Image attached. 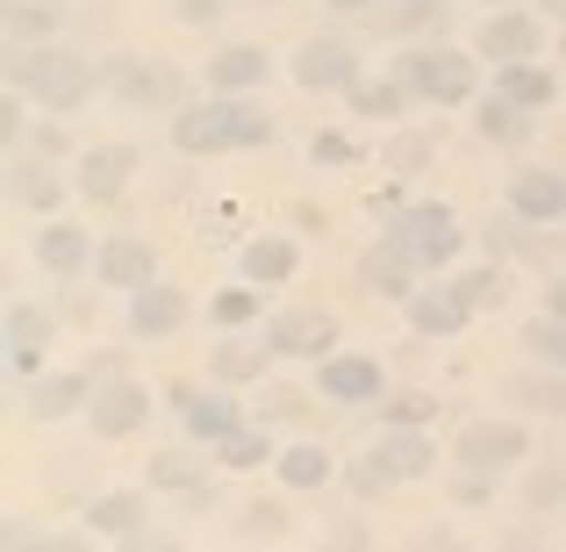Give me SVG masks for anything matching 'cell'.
Returning a JSON list of instances; mask_svg holds the SVG:
<instances>
[{
    "mask_svg": "<svg viewBox=\"0 0 566 552\" xmlns=\"http://www.w3.org/2000/svg\"><path fill=\"white\" fill-rule=\"evenodd\" d=\"M172 137H180V152H222V144H259V137H265V115L230 108V101H208V108H187L180 123H172Z\"/></svg>",
    "mask_w": 566,
    "mask_h": 552,
    "instance_id": "obj_1",
    "label": "cell"
},
{
    "mask_svg": "<svg viewBox=\"0 0 566 552\" xmlns=\"http://www.w3.org/2000/svg\"><path fill=\"white\" fill-rule=\"evenodd\" d=\"M14 80H29V94L51 101V108H80V101L94 94V65H86V58H57V51L14 58Z\"/></svg>",
    "mask_w": 566,
    "mask_h": 552,
    "instance_id": "obj_2",
    "label": "cell"
},
{
    "mask_svg": "<svg viewBox=\"0 0 566 552\" xmlns=\"http://www.w3.org/2000/svg\"><path fill=\"white\" fill-rule=\"evenodd\" d=\"M387 237H395L416 265H444L459 251V222H452V208H438V201H430V208H409V216H401Z\"/></svg>",
    "mask_w": 566,
    "mask_h": 552,
    "instance_id": "obj_3",
    "label": "cell"
},
{
    "mask_svg": "<svg viewBox=\"0 0 566 552\" xmlns=\"http://www.w3.org/2000/svg\"><path fill=\"white\" fill-rule=\"evenodd\" d=\"M409 80L423 86L430 101H467V94H473V65H467V58H452V51H423V58H409Z\"/></svg>",
    "mask_w": 566,
    "mask_h": 552,
    "instance_id": "obj_4",
    "label": "cell"
},
{
    "mask_svg": "<svg viewBox=\"0 0 566 552\" xmlns=\"http://www.w3.org/2000/svg\"><path fill=\"white\" fill-rule=\"evenodd\" d=\"M459 459L481 467V473H495V467H510V459H524V430L516 424H473L467 438H459Z\"/></svg>",
    "mask_w": 566,
    "mask_h": 552,
    "instance_id": "obj_5",
    "label": "cell"
},
{
    "mask_svg": "<svg viewBox=\"0 0 566 552\" xmlns=\"http://www.w3.org/2000/svg\"><path fill=\"white\" fill-rule=\"evenodd\" d=\"M337 337V323L323 316V309H294V316H273V337L265 345L273 352H323Z\"/></svg>",
    "mask_w": 566,
    "mask_h": 552,
    "instance_id": "obj_6",
    "label": "cell"
},
{
    "mask_svg": "<svg viewBox=\"0 0 566 552\" xmlns=\"http://www.w3.org/2000/svg\"><path fill=\"white\" fill-rule=\"evenodd\" d=\"M510 201H516V216L545 222V216H559V208H566V180H559V173H516Z\"/></svg>",
    "mask_w": 566,
    "mask_h": 552,
    "instance_id": "obj_7",
    "label": "cell"
},
{
    "mask_svg": "<svg viewBox=\"0 0 566 552\" xmlns=\"http://www.w3.org/2000/svg\"><path fill=\"white\" fill-rule=\"evenodd\" d=\"M323 395L331 402H374L380 395V366L374 360H323Z\"/></svg>",
    "mask_w": 566,
    "mask_h": 552,
    "instance_id": "obj_8",
    "label": "cell"
},
{
    "mask_svg": "<svg viewBox=\"0 0 566 552\" xmlns=\"http://www.w3.org/2000/svg\"><path fill=\"white\" fill-rule=\"evenodd\" d=\"M481 43L502 58V65H524V58L538 51V22H531V14H495V22L481 29Z\"/></svg>",
    "mask_w": 566,
    "mask_h": 552,
    "instance_id": "obj_9",
    "label": "cell"
},
{
    "mask_svg": "<svg viewBox=\"0 0 566 552\" xmlns=\"http://www.w3.org/2000/svg\"><path fill=\"white\" fill-rule=\"evenodd\" d=\"M294 80L302 86H352V51L345 43H308V51L294 58Z\"/></svg>",
    "mask_w": 566,
    "mask_h": 552,
    "instance_id": "obj_10",
    "label": "cell"
},
{
    "mask_svg": "<svg viewBox=\"0 0 566 552\" xmlns=\"http://www.w3.org/2000/svg\"><path fill=\"white\" fill-rule=\"evenodd\" d=\"M409 265H416V259L395 244V237H387L380 251H366V259H359V280H366L374 294H409Z\"/></svg>",
    "mask_w": 566,
    "mask_h": 552,
    "instance_id": "obj_11",
    "label": "cell"
},
{
    "mask_svg": "<svg viewBox=\"0 0 566 552\" xmlns=\"http://www.w3.org/2000/svg\"><path fill=\"white\" fill-rule=\"evenodd\" d=\"M467 309H473V294L444 288V294H416V302H409V316H416V331L444 337V331H459V323H467Z\"/></svg>",
    "mask_w": 566,
    "mask_h": 552,
    "instance_id": "obj_12",
    "label": "cell"
},
{
    "mask_svg": "<svg viewBox=\"0 0 566 552\" xmlns=\"http://www.w3.org/2000/svg\"><path fill=\"white\" fill-rule=\"evenodd\" d=\"M137 424H144V387H108V395L94 402V430L101 438H129Z\"/></svg>",
    "mask_w": 566,
    "mask_h": 552,
    "instance_id": "obj_13",
    "label": "cell"
},
{
    "mask_svg": "<svg viewBox=\"0 0 566 552\" xmlns=\"http://www.w3.org/2000/svg\"><path fill=\"white\" fill-rule=\"evenodd\" d=\"M101 280H108V288H151V251H144L137 237L108 244L101 251Z\"/></svg>",
    "mask_w": 566,
    "mask_h": 552,
    "instance_id": "obj_14",
    "label": "cell"
},
{
    "mask_svg": "<svg viewBox=\"0 0 566 552\" xmlns=\"http://www.w3.org/2000/svg\"><path fill=\"white\" fill-rule=\"evenodd\" d=\"M180 416L193 438H230L237 430V402H222V395H180Z\"/></svg>",
    "mask_w": 566,
    "mask_h": 552,
    "instance_id": "obj_15",
    "label": "cell"
},
{
    "mask_svg": "<svg viewBox=\"0 0 566 552\" xmlns=\"http://www.w3.org/2000/svg\"><path fill=\"white\" fill-rule=\"evenodd\" d=\"M208 80H216V86H259V80H265V51H251V43H237V51L208 58Z\"/></svg>",
    "mask_w": 566,
    "mask_h": 552,
    "instance_id": "obj_16",
    "label": "cell"
},
{
    "mask_svg": "<svg viewBox=\"0 0 566 552\" xmlns=\"http://www.w3.org/2000/svg\"><path fill=\"white\" fill-rule=\"evenodd\" d=\"M187 316V302L172 288H137V331L144 337H158V331H172V323Z\"/></svg>",
    "mask_w": 566,
    "mask_h": 552,
    "instance_id": "obj_17",
    "label": "cell"
},
{
    "mask_svg": "<svg viewBox=\"0 0 566 552\" xmlns=\"http://www.w3.org/2000/svg\"><path fill=\"white\" fill-rule=\"evenodd\" d=\"M36 259L51 265V273H80V265H86V237L57 222V230H43V237H36Z\"/></svg>",
    "mask_w": 566,
    "mask_h": 552,
    "instance_id": "obj_18",
    "label": "cell"
},
{
    "mask_svg": "<svg viewBox=\"0 0 566 552\" xmlns=\"http://www.w3.org/2000/svg\"><path fill=\"white\" fill-rule=\"evenodd\" d=\"M423 467H430V445L409 438V430H395V438L380 445V473H395V481H416Z\"/></svg>",
    "mask_w": 566,
    "mask_h": 552,
    "instance_id": "obj_19",
    "label": "cell"
},
{
    "mask_svg": "<svg viewBox=\"0 0 566 552\" xmlns=\"http://www.w3.org/2000/svg\"><path fill=\"white\" fill-rule=\"evenodd\" d=\"M123 173H129V152H86V173H80V187L94 194V201H108V194L123 187Z\"/></svg>",
    "mask_w": 566,
    "mask_h": 552,
    "instance_id": "obj_20",
    "label": "cell"
},
{
    "mask_svg": "<svg viewBox=\"0 0 566 552\" xmlns=\"http://www.w3.org/2000/svg\"><path fill=\"white\" fill-rule=\"evenodd\" d=\"M244 273H251V280H287V273H294V244H280V237H259V244L244 251Z\"/></svg>",
    "mask_w": 566,
    "mask_h": 552,
    "instance_id": "obj_21",
    "label": "cell"
},
{
    "mask_svg": "<svg viewBox=\"0 0 566 552\" xmlns=\"http://www.w3.org/2000/svg\"><path fill=\"white\" fill-rule=\"evenodd\" d=\"M502 94H510L516 108H545V101H553V80L531 72V65H502Z\"/></svg>",
    "mask_w": 566,
    "mask_h": 552,
    "instance_id": "obj_22",
    "label": "cell"
},
{
    "mask_svg": "<svg viewBox=\"0 0 566 552\" xmlns=\"http://www.w3.org/2000/svg\"><path fill=\"white\" fill-rule=\"evenodd\" d=\"M280 473H287V488H323L331 481V459L316 445H294V452H280Z\"/></svg>",
    "mask_w": 566,
    "mask_h": 552,
    "instance_id": "obj_23",
    "label": "cell"
},
{
    "mask_svg": "<svg viewBox=\"0 0 566 552\" xmlns=\"http://www.w3.org/2000/svg\"><path fill=\"white\" fill-rule=\"evenodd\" d=\"M43 337H51V323H43L36 309H14V316H8V345H14V366H29V360H36V345H43Z\"/></svg>",
    "mask_w": 566,
    "mask_h": 552,
    "instance_id": "obj_24",
    "label": "cell"
},
{
    "mask_svg": "<svg viewBox=\"0 0 566 552\" xmlns=\"http://www.w3.org/2000/svg\"><path fill=\"white\" fill-rule=\"evenodd\" d=\"M57 22V0H8V29L14 37H36V29Z\"/></svg>",
    "mask_w": 566,
    "mask_h": 552,
    "instance_id": "obj_25",
    "label": "cell"
},
{
    "mask_svg": "<svg viewBox=\"0 0 566 552\" xmlns=\"http://www.w3.org/2000/svg\"><path fill=\"white\" fill-rule=\"evenodd\" d=\"M137 517H144V502H137V496H108V502H94V531H137Z\"/></svg>",
    "mask_w": 566,
    "mask_h": 552,
    "instance_id": "obj_26",
    "label": "cell"
},
{
    "mask_svg": "<svg viewBox=\"0 0 566 552\" xmlns=\"http://www.w3.org/2000/svg\"><path fill=\"white\" fill-rule=\"evenodd\" d=\"M216 452H222V467H259L265 438H259V430H230V438H216Z\"/></svg>",
    "mask_w": 566,
    "mask_h": 552,
    "instance_id": "obj_27",
    "label": "cell"
},
{
    "mask_svg": "<svg viewBox=\"0 0 566 552\" xmlns=\"http://www.w3.org/2000/svg\"><path fill=\"white\" fill-rule=\"evenodd\" d=\"M80 387H86V381H72V373H65V381H43V387H36V402H29V409H36V416H65L72 402H80Z\"/></svg>",
    "mask_w": 566,
    "mask_h": 552,
    "instance_id": "obj_28",
    "label": "cell"
},
{
    "mask_svg": "<svg viewBox=\"0 0 566 552\" xmlns=\"http://www.w3.org/2000/svg\"><path fill=\"white\" fill-rule=\"evenodd\" d=\"M259 366H265L259 345H222V352H216V373H222V381H251Z\"/></svg>",
    "mask_w": 566,
    "mask_h": 552,
    "instance_id": "obj_29",
    "label": "cell"
},
{
    "mask_svg": "<svg viewBox=\"0 0 566 552\" xmlns=\"http://www.w3.org/2000/svg\"><path fill=\"white\" fill-rule=\"evenodd\" d=\"M538 360H553V366H566V323L559 316H545V323H531V337H524Z\"/></svg>",
    "mask_w": 566,
    "mask_h": 552,
    "instance_id": "obj_30",
    "label": "cell"
},
{
    "mask_svg": "<svg viewBox=\"0 0 566 552\" xmlns=\"http://www.w3.org/2000/svg\"><path fill=\"white\" fill-rule=\"evenodd\" d=\"M14 194H22V201H36V208H51L57 201V180L43 166H14Z\"/></svg>",
    "mask_w": 566,
    "mask_h": 552,
    "instance_id": "obj_31",
    "label": "cell"
},
{
    "mask_svg": "<svg viewBox=\"0 0 566 552\" xmlns=\"http://www.w3.org/2000/svg\"><path fill=\"white\" fill-rule=\"evenodd\" d=\"M481 129H488V137H524V123H516V101L495 94V101H488V115H481Z\"/></svg>",
    "mask_w": 566,
    "mask_h": 552,
    "instance_id": "obj_32",
    "label": "cell"
},
{
    "mask_svg": "<svg viewBox=\"0 0 566 552\" xmlns=\"http://www.w3.org/2000/svg\"><path fill=\"white\" fill-rule=\"evenodd\" d=\"M352 101H359L366 115H395V108H401V86H380V80H374V86H352Z\"/></svg>",
    "mask_w": 566,
    "mask_h": 552,
    "instance_id": "obj_33",
    "label": "cell"
},
{
    "mask_svg": "<svg viewBox=\"0 0 566 552\" xmlns=\"http://www.w3.org/2000/svg\"><path fill=\"white\" fill-rule=\"evenodd\" d=\"M516 395L538 402V409H559V416H566V381H516Z\"/></svg>",
    "mask_w": 566,
    "mask_h": 552,
    "instance_id": "obj_34",
    "label": "cell"
},
{
    "mask_svg": "<svg viewBox=\"0 0 566 552\" xmlns=\"http://www.w3.org/2000/svg\"><path fill=\"white\" fill-rule=\"evenodd\" d=\"M387 416H395V424H430L438 402H430V395H395V402H387Z\"/></svg>",
    "mask_w": 566,
    "mask_h": 552,
    "instance_id": "obj_35",
    "label": "cell"
},
{
    "mask_svg": "<svg viewBox=\"0 0 566 552\" xmlns=\"http://www.w3.org/2000/svg\"><path fill=\"white\" fill-rule=\"evenodd\" d=\"M423 158H430V144H423V137H395V152H387V166H395V173H416Z\"/></svg>",
    "mask_w": 566,
    "mask_h": 552,
    "instance_id": "obj_36",
    "label": "cell"
},
{
    "mask_svg": "<svg viewBox=\"0 0 566 552\" xmlns=\"http://www.w3.org/2000/svg\"><path fill=\"white\" fill-rule=\"evenodd\" d=\"M251 309H259L251 294H216V323H244Z\"/></svg>",
    "mask_w": 566,
    "mask_h": 552,
    "instance_id": "obj_37",
    "label": "cell"
},
{
    "mask_svg": "<svg viewBox=\"0 0 566 552\" xmlns=\"http://www.w3.org/2000/svg\"><path fill=\"white\" fill-rule=\"evenodd\" d=\"M316 158H323V166H345L352 144H345V137H316Z\"/></svg>",
    "mask_w": 566,
    "mask_h": 552,
    "instance_id": "obj_38",
    "label": "cell"
},
{
    "mask_svg": "<svg viewBox=\"0 0 566 552\" xmlns=\"http://www.w3.org/2000/svg\"><path fill=\"white\" fill-rule=\"evenodd\" d=\"M280 524H287V517H280V510H273V502H259V510H251V517H244V531H280Z\"/></svg>",
    "mask_w": 566,
    "mask_h": 552,
    "instance_id": "obj_39",
    "label": "cell"
},
{
    "mask_svg": "<svg viewBox=\"0 0 566 552\" xmlns=\"http://www.w3.org/2000/svg\"><path fill=\"white\" fill-rule=\"evenodd\" d=\"M216 8H222V0H180V14H187V22H208Z\"/></svg>",
    "mask_w": 566,
    "mask_h": 552,
    "instance_id": "obj_40",
    "label": "cell"
},
{
    "mask_svg": "<svg viewBox=\"0 0 566 552\" xmlns=\"http://www.w3.org/2000/svg\"><path fill=\"white\" fill-rule=\"evenodd\" d=\"M129 552H172V545H129Z\"/></svg>",
    "mask_w": 566,
    "mask_h": 552,
    "instance_id": "obj_41",
    "label": "cell"
},
{
    "mask_svg": "<svg viewBox=\"0 0 566 552\" xmlns=\"http://www.w3.org/2000/svg\"><path fill=\"white\" fill-rule=\"evenodd\" d=\"M331 8H366V0H331Z\"/></svg>",
    "mask_w": 566,
    "mask_h": 552,
    "instance_id": "obj_42",
    "label": "cell"
},
{
    "mask_svg": "<svg viewBox=\"0 0 566 552\" xmlns=\"http://www.w3.org/2000/svg\"><path fill=\"white\" fill-rule=\"evenodd\" d=\"M553 8H566V0H553Z\"/></svg>",
    "mask_w": 566,
    "mask_h": 552,
    "instance_id": "obj_43",
    "label": "cell"
}]
</instances>
